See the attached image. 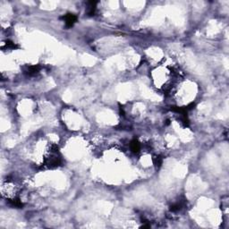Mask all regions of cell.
I'll return each mask as SVG.
<instances>
[{"mask_svg": "<svg viewBox=\"0 0 229 229\" xmlns=\"http://www.w3.org/2000/svg\"><path fill=\"white\" fill-rule=\"evenodd\" d=\"M63 19H64V21H65V23H66V24L67 27H72L73 25V23L76 22L77 17L74 14H66V15H64Z\"/></svg>", "mask_w": 229, "mask_h": 229, "instance_id": "cell-1", "label": "cell"}, {"mask_svg": "<svg viewBox=\"0 0 229 229\" xmlns=\"http://www.w3.org/2000/svg\"><path fill=\"white\" fill-rule=\"evenodd\" d=\"M130 148L132 149V151H134V153H138L141 149V144L138 141L136 140H134L132 142H131V145H130Z\"/></svg>", "mask_w": 229, "mask_h": 229, "instance_id": "cell-4", "label": "cell"}, {"mask_svg": "<svg viewBox=\"0 0 229 229\" xmlns=\"http://www.w3.org/2000/svg\"><path fill=\"white\" fill-rule=\"evenodd\" d=\"M162 161H163V159H162L160 156H156L154 159H153V162H154V165H156L158 167H159L162 165Z\"/></svg>", "mask_w": 229, "mask_h": 229, "instance_id": "cell-5", "label": "cell"}, {"mask_svg": "<svg viewBox=\"0 0 229 229\" xmlns=\"http://www.w3.org/2000/svg\"><path fill=\"white\" fill-rule=\"evenodd\" d=\"M96 5H97V2H95V1L88 2L87 14H88L89 16H92V15H94L95 11H96Z\"/></svg>", "mask_w": 229, "mask_h": 229, "instance_id": "cell-3", "label": "cell"}, {"mask_svg": "<svg viewBox=\"0 0 229 229\" xmlns=\"http://www.w3.org/2000/svg\"><path fill=\"white\" fill-rule=\"evenodd\" d=\"M41 70V66H28L24 68V73H27L28 75H34L36 73H38Z\"/></svg>", "mask_w": 229, "mask_h": 229, "instance_id": "cell-2", "label": "cell"}]
</instances>
